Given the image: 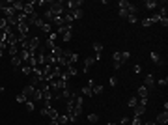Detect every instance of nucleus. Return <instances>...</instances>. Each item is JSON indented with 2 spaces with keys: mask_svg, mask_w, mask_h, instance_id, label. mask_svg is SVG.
Instances as JSON below:
<instances>
[{
  "mask_svg": "<svg viewBox=\"0 0 168 125\" xmlns=\"http://www.w3.org/2000/svg\"><path fill=\"white\" fill-rule=\"evenodd\" d=\"M155 123H157V125H166V123H168V112H161V114H157Z\"/></svg>",
  "mask_w": 168,
  "mask_h": 125,
  "instance_id": "nucleus-4",
  "label": "nucleus"
},
{
  "mask_svg": "<svg viewBox=\"0 0 168 125\" xmlns=\"http://www.w3.org/2000/svg\"><path fill=\"white\" fill-rule=\"evenodd\" d=\"M129 58H131V54L127 52V51H121V52H120V62H121V66H123L125 62H129Z\"/></svg>",
  "mask_w": 168,
  "mask_h": 125,
  "instance_id": "nucleus-16",
  "label": "nucleus"
},
{
  "mask_svg": "<svg viewBox=\"0 0 168 125\" xmlns=\"http://www.w3.org/2000/svg\"><path fill=\"white\" fill-rule=\"evenodd\" d=\"M6 51H8V54H9V56H17L21 49H19V45L15 43V45H8V49H6Z\"/></svg>",
  "mask_w": 168,
  "mask_h": 125,
  "instance_id": "nucleus-12",
  "label": "nucleus"
},
{
  "mask_svg": "<svg viewBox=\"0 0 168 125\" xmlns=\"http://www.w3.org/2000/svg\"><path fill=\"white\" fill-rule=\"evenodd\" d=\"M101 92H103V86H101V84H94V86H91V93L97 95V93H101Z\"/></svg>",
  "mask_w": 168,
  "mask_h": 125,
  "instance_id": "nucleus-20",
  "label": "nucleus"
},
{
  "mask_svg": "<svg viewBox=\"0 0 168 125\" xmlns=\"http://www.w3.org/2000/svg\"><path fill=\"white\" fill-rule=\"evenodd\" d=\"M147 95H150V90H147L146 86H140L138 92H136V97L138 99H147Z\"/></svg>",
  "mask_w": 168,
  "mask_h": 125,
  "instance_id": "nucleus-9",
  "label": "nucleus"
},
{
  "mask_svg": "<svg viewBox=\"0 0 168 125\" xmlns=\"http://www.w3.org/2000/svg\"><path fill=\"white\" fill-rule=\"evenodd\" d=\"M106 125H116V123H106Z\"/></svg>",
  "mask_w": 168,
  "mask_h": 125,
  "instance_id": "nucleus-36",
  "label": "nucleus"
},
{
  "mask_svg": "<svg viewBox=\"0 0 168 125\" xmlns=\"http://www.w3.org/2000/svg\"><path fill=\"white\" fill-rule=\"evenodd\" d=\"M11 66H13L15 69H23L24 64H23V60L19 58V54H17V56H11Z\"/></svg>",
  "mask_w": 168,
  "mask_h": 125,
  "instance_id": "nucleus-11",
  "label": "nucleus"
},
{
  "mask_svg": "<svg viewBox=\"0 0 168 125\" xmlns=\"http://www.w3.org/2000/svg\"><path fill=\"white\" fill-rule=\"evenodd\" d=\"M4 90H6V88H4V86H0V93H4Z\"/></svg>",
  "mask_w": 168,
  "mask_h": 125,
  "instance_id": "nucleus-35",
  "label": "nucleus"
},
{
  "mask_svg": "<svg viewBox=\"0 0 168 125\" xmlns=\"http://www.w3.org/2000/svg\"><path fill=\"white\" fill-rule=\"evenodd\" d=\"M26 101H28V99L24 97L23 93H21V95H17V103H21V105H24V103H26Z\"/></svg>",
  "mask_w": 168,
  "mask_h": 125,
  "instance_id": "nucleus-30",
  "label": "nucleus"
},
{
  "mask_svg": "<svg viewBox=\"0 0 168 125\" xmlns=\"http://www.w3.org/2000/svg\"><path fill=\"white\" fill-rule=\"evenodd\" d=\"M131 125H144V119L138 118V116H133L131 118Z\"/></svg>",
  "mask_w": 168,
  "mask_h": 125,
  "instance_id": "nucleus-18",
  "label": "nucleus"
},
{
  "mask_svg": "<svg viewBox=\"0 0 168 125\" xmlns=\"http://www.w3.org/2000/svg\"><path fill=\"white\" fill-rule=\"evenodd\" d=\"M34 92H35V88L32 86V84H28V86H24V90H23V95L26 97V99H30L34 95Z\"/></svg>",
  "mask_w": 168,
  "mask_h": 125,
  "instance_id": "nucleus-10",
  "label": "nucleus"
},
{
  "mask_svg": "<svg viewBox=\"0 0 168 125\" xmlns=\"http://www.w3.org/2000/svg\"><path fill=\"white\" fill-rule=\"evenodd\" d=\"M34 11H35V2H34V0H32V2H28V4H24V9H23V13L26 15V17H28V15H32Z\"/></svg>",
  "mask_w": 168,
  "mask_h": 125,
  "instance_id": "nucleus-5",
  "label": "nucleus"
},
{
  "mask_svg": "<svg viewBox=\"0 0 168 125\" xmlns=\"http://www.w3.org/2000/svg\"><path fill=\"white\" fill-rule=\"evenodd\" d=\"M120 125H131V118L123 116V118H121V121H120Z\"/></svg>",
  "mask_w": 168,
  "mask_h": 125,
  "instance_id": "nucleus-28",
  "label": "nucleus"
},
{
  "mask_svg": "<svg viewBox=\"0 0 168 125\" xmlns=\"http://www.w3.org/2000/svg\"><path fill=\"white\" fill-rule=\"evenodd\" d=\"M56 121H58V125H65V123H69V118H67V114H58V119H56Z\"/></svg>",
  "mask_w": 168,
  "mask_h": 125,
  "instance_id": "nucleus-15",
  "label": "nucleus"
},
{
  "mask_svg": "<svg viewBox=\"0 0 168 125\" xmlns=\"http://www.w3.org/2000/svg\"><path fill=\"white\" fill-rule=\"evenodd\" d=\"M168 84V78L166 77H162V78H159V81H155V86H166Z\"/></svg>",
  "mask_w": 168,
  "mask_h": 125,
  "instance_id": "nucleus-24",
  "label": "nucleus"
},
{
  "mask_svg": "<svg viewBox=\"0 0 168 125\" xmlns=\"http://www.w3.org/2000/svg\"><path fill=\"white\" fill-rule=\"evenodd\" d=\"M144 125H157L155 121H147V123H144Z\"/></svg>",
  "mask_w": 168,
  "mask_h": 125,
  "instance_id": "nucleus-34",
  "label": "nucleus"
},
{
  "mask_svg": "<svg viewBox=\"0 0 168 125\" xmlns=\"http://www.w3.org/2000/svg\"><path fill=\"white\" fill-rule=\"evenodd\" d=\"M159 6H161V4L157 2V0H147V2H146V8L147 9H155V8H159Z\"/></svg>",
  "mask_w": 168,
  "mask_h": 125,
  "instance_id": "nucleus-17",
  "label": "nucleus"
},
{
  "mask_svg": "<svg viewBox=\"0 0 168 125\" xmlns=\"http://www.w3.org/2000/svg\"><path fill=\"white\" fill-rule=\"evenodd\" d=\"M91 49H94V52H95V56H103V43H99V41H95L94 45H91Z\"/></svg>",
  "mask_w": 168,
  "mask_h": 125,
  "instance_id": "nucleus-8",
  "label": "nucleus"
},
{
  "mask_svg": "<svg viewBox=\"0 0 168 125\" xmlns=\"http://www.w3.org/2000/svg\"><path fill=\"white\" fill-rule=\"evenodd\" d=\"M151 24H153V21H151V17H147V19H144V21H142V26H144V28L151 26Z\"/></svg>",
  "mask_w": 168,
  "mask_h": 125,
  "instance_id": "nucleus-27",
  "label": "nucleus"
},
{
  "mask_svg": "<svg viewBox=\"0 0 168 125\" xmlns=\"http://www.w3.org/2000/svg\"><path fill=\"white\" fill-rule=\"evenodd\" d=\"M71 13V17H73V21L75 19H82L84 17V11H82V8H79V9H73V11H69Z\"/></svg>",
  "mask_w": 168,
  "mask_h": 125,
  "instance_id": "nucleus-14",
  "label": "nucleus"
},
{
  "mask_svg": "<svg viewBox=\"0 0 168 125\" xmlns=\"http://www.w3.org/2000/svg\"><path fill=\"white\" fill-rule=\"evenodd\" d=\"M21 73H23V75H26V77H30V75H32V67H30V66H23Z\"/></svg>",
  "mask_w": 168,
  "mask_h": 125,
  "instance_id": "nucleus-23",
  "label": "nucleus"
},
{
  "mask_svg": "<svg viewBox=\"0 0 168 125\" xmlns=\"http://www.w3.org/2000/svg\"><path fill=\"white\" fill-rule=\"evenodd\" d=\"M24 108H26L28 112H32L34 108H35V103H32V101H26V103H24Z\"/></svg>",
  "mask_w": 168,
  "mask_h": 125,
  "instance_id": "nucleus-25",
  "label": "nucleus"
},
{
  "mask_svg": "<svg viewBox=\"0 0 168 125\" xmlns=\"http://www.w3.org/2000/svg\"><path fill=\"white\" fill-rule=\"evenodd\" d=\"M80 93H82V95H94L90 86H82V88H80Z\"/></svg>",
  "mask_w": 168,
  "mask_h": 125,
  "instance_id": "nucleus-22",
  "label": "nucleus"
},
{
  "mask_svg": "<svg viewBox=\"0 0 168 125\" xmlns=\"http://www.w3.org/2000/svg\"><path fill=\"white\" fill-rule=\"evenodd\" d=\"M136 21H138V19H136V15H129V17H127V23H131V24H135Z\"/></svg>",
  "mask_w": 168,
  "mask_h": 125,
  "instance_id": "nucleus-31",
  "label": "nucleus"
},
{
  "mask_svg": "<svg viewBox=\"0 0 168 125\" xmlns=\"http://www.w3.org/2000/svg\"><path fill=\"white\" fill-rule=\"evenodd\" d=\"M118 13H120V17H121V19H127V17H129V11H127V9H120Z\"/></svg>",
  "mask_w": 168,
  "mask_h": 125,
  "instance_id": "nucleus-29",
  "label": "nucleus"
},
{
  "mask_svg": "<svg viewBox=\"0 0 168 125\" xmlns=\"http://www.w3.org/2000/svg\"><path fill=\"white\" fill-rule=\"evenodd\" d=\"M159 23H161V24H162V26H164V28H166V26H168V17H162V19H161V21H159Z\"/></svg>",
  "mask_w": 168,
  "mask_h": 125,
  "instance_id": "nucleus-33",
  "label": "nucleus"
},
{
  "mask_svg": "<svg viewBox=\"0 0 168 125\" xmlns=\"http://www.w3.org/2000/svg\"><path fill=\"white\" fill-rule=\"evenodd\" d=\"M142 86H146L147 90H155V75L147 73L144 77V84H142Z\"/></svg>",
  "mask_w": 168,
  "mask_h": 125,
  "instance_id": "nucleus-2",
  "label": "nucleus"
},
{
  "mask_svg": "<svg viewBox=\"0 0 168 125\" xmlns=\"http://www.w3.org/2000/svg\"><path fill=\"white\" fill-rule=\"evenodd\" d=\"M150 58H151V62H153L155 66H159V67H161V66H164V60H162L157 52H150Z\"/></svg>",
  "mask_w": 168,
  "mask_h": 125,
  "instance_id": "nucleus-6",
  "label": "nucleus"
},
{
  "mask_svg": "<svg viewBox=\"0 0 168 125\" xmlns=\"http://www.w3.org/2000/svg\"><path fill=\"white\" fill-rule=\"evenodd\" d=\"M127 105H129V108H135L136 105H138V97H136V95H135V97H131L129 101H127Z\"/></svg>",
  "mask_w": 168,
  "mask_h": 125,
  "instance_id": "nucleus-19",
  "label": "nucleus"
},
{
  "mask_svg": "<svg viewBox=\"0 0 168 125\" xmlns=\"http://www.w3.org/2000/svg\"><path fill=\"white\" fill-rule=\"evenodd\" d=\"M108 82H110V86H116V84H118V78H116V77H110Z\"/></svg>",
  "mask_w": 168,
  "mask_h": 125,
  "instance_id": "nucleus-32",
  "label": "nucleus"
},
{
  "mask_svg": "<svg viewBox=\"0 0 168 125\" xmlns=\"http://www.w3.org/2000/svg\"><path fill=\"white\" fill-rule=\"evenodd\" d=\"M49 11L52 13V17H64V13H65L64 2L62 0L60 2H49Z\"/></svg>",
  "mask_w": 168,
  "mask_h": 125,
  "instance_id": "nucleus-1",
  "label": "nucleus"
},
{
  "mask_svg": "<svg viewBox=\"0 0 168 125\" xmlns=\"http://www.w3.org/2000/svg\"><path fill=\"white\" fill-rule=\"evenodd\" d=\"M144 114H146V105H136V107H135V116H138V118H142V116H144Z\"/></svg>",
  "mask_w": 168,
  "mask_h": 125,
  "instance_id": "nucleus-13",
  "label": "nucleus"
},
{
  "mask_svg": "<svg viewBox=\"0 0 168 125\" xmlns=\"http://www.w3.org/2000/svg\"><path fill=\"white\" fill-rule=\"evenodd\" d=\"M118 6H120V9H127V8L131 6V4L127 2V0H120V2H118Z\"/></svg>",
  "mask_w": 168,
  "mask_h": 125,
  "instance_id": "nucleus-26",
  "label": "nucleus"
},
{
  "mask_svg": "<svg viewBox=\"0 0 168 125\" xmlns=\"http://www.w3.org/2000/svg\"><path fill=\"white\" fill-rule=\"evenodd\" d=\"M88 121H90V123H97V121H99V116L91 112V114H88Z\"/></svg>",
  "mask_w": 168,
  "mask_h": 125,
  "instance_id": "nucleus-21",
  "label": "nucleus"
},
{
  "mask_svg": "<svg viewBox=\"0 0 168 125\" xmlns=\"http://www.w3.org/2000/svg\"><path fill=\"white\" fill-rule=\"evenodd\" d=\"M94 64H95V58H94V56H88V58L84 60V69H82V73H88Z\"/></svg>",
  "mask_w": 168,
  "mask_h": 125,
  "instance_id": "nucleus-7",
  "label": "nucleus"
},
{
  "mask_svg": "<svg viewBox=\"0 0 168 125\" xmlns=\"http://www.w3.org/2000/svg\"><path fill=\"white\" fill-rule=\"evenodd\" d=\"M28 30H30V26H28V23H19L17 26H15V32L19 34L21 37H24V36H28Z\"/></svg>",
  "mask_w": 168,
  "mask_h": 125,
  "instance_id": "nucleus-3",
  "label": "nucleus"
}]
</instances>
